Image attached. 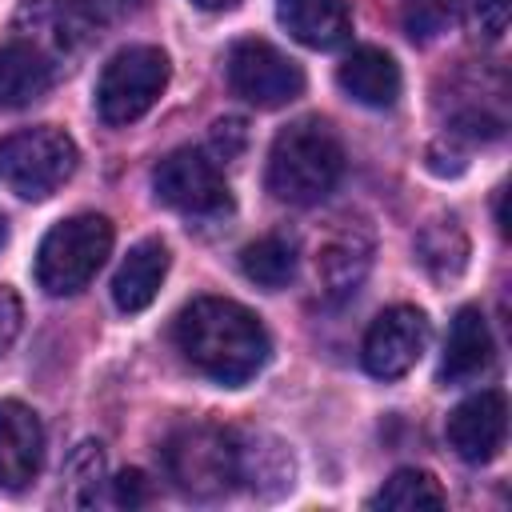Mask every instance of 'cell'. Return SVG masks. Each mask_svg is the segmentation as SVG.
<instances>
[{"mask_svg":"<svg viewBox=\"0 0 512 512\" xmlns=\"http://www.w3.org/2000/svg\"><path fill=\"white\" fill-rule=\"evenodd\" d=\"M176 344L196 372H204L224 388L248 384L268 364V352H272L256 312L224 296L192 300L176 316Z\"/></svg>","mask_w":512,"mask_h":512,"instance_id":"cell-1","label":"cell"},{"mask_svg":"<svg viewBox=\"0 0 512 512\" xmlns=\"http://www.w3.org/2000/svg\"><path fill=\"white\" fill-rule=\"evenodd\" d=\"M344 172V148L324 120L288 124L268 152V192L284 204L324 200Z\"/></svg>","mask_w":512,"mask_h":512,"instance_id":"cell-2","label":"cell"},{"mask_svg":"<svg viewBox=\"0 0 512 512\" xmlns=\"http://www.w3.org/2000/svg\"><path fill=\"white\" fill-rule=\"evenodd\" d=\"M112 252V220L100 212H80L60 220L36 252V284L48 296H72L88 288Z\"/></svg>","mask_w":512,"mask_h":512,"instance_id":"cell-3","label":"cell"},{"mask_svg":"<svg viewBox=\"0 0 512 512\" xmlns=\"http://www.w3.org/2000/svg\"><path fill=\"white\" fill-rule=\"evenodd\" d=\"M76 140L64 128L36 124L0 140V180L24 200H48L76 172Z\"/></svg>","mask_w":512,"mask_h":512,"instance_id":"cell-4","label":"cell"},{"mask_svg":"<svg viewBox=\"0 0 512 512\" xmlns=\"http://www.w3.org/2000/svg\"><path fill=\"white\" fill-rule=\"evenodd\" d=\"M164 468L180 492L216 500L232 492V484L240 480V444L224 428L192 424L164 444Z\"/></svg>","mask_w":512,"mask_h":512,"instance_id":"cell-5","label":"cell"},{"mask_svg":"<svg viewBox=\"0 0 512 512\" xmlns=\"http://www.w3.org/2000/svg\"><path fill=\"white\" fill-rule=\"evenodd\" d=\"M164 88H168V56L152 44H132L104 64L96 80V108L108 124H132L160 100Z\"/></svg>","mask_w":512,"mask_h":512,"instance_id":"cell-6","label":"cell"},{"mask_svg":"<svg viewBox=\"0 0 512 512\" xmlns=\"http://www.w3.org/2000/svg\"><path fill=\"white\" fill-rule=\"evenodd\" d=\"M152 188L168 208L184 216H224L232 204L220 164L196 148L168 152L152 172Z\"/></svg>","mask_w":512,"mask_h":512,"instance_id":"cell-7","label":"cell"},{"mask_svg":"<svg viewBox=\"0 0 512 512\" xmlns=\"http://www.w3.org/2000/svg\"><path fill=\"white\" fill-rule=\"evenodd\" d=\"M100 32V20L84 0H24L16 8V40L32 44L48 64L84 52Z\"/></svg>","mask_w":512,"mask_h":512,"instance_id":"cell-8","label":"cell"},{"mask_svg":"<svg viewBox=\"0 0 512 512\" xmlns=\"http://www.w3.org/2000/svg\"><path fill=\"white\" fill-rule=\"evenodd\" d=\"M228 84L256 108H284L300 96L304 72L268 40H236L228 52Z\"/></svg>","mask_w":512,"mask_h":512,"instance_id":"cell-9","label":"cell"},{"mask_svg":"<svg viewBox=\"0 0 512 512\" xmlns=\"http://www.w3.org/2000/svg\"><path fill=\"white\" fill-rule=\"evenodd\" d=\"M428 336H432V328H428V316L420 308H412V304L384 308L368 324V332H364L360 360H364L368 376H376V380H400L424 356Z\"/></svg>","mask_w":512,"mask_h":512,"instance_id":"cell-10","label":"cell"},{"mask_svg":"<svg viewBox=\"0 0 512 512\" xmlns=\"http://www.w3.org/2000/svg\"><path fill=\"white\" fill-rule=\"evenodd\" d=\"M504 436H508V400L496 388H484L448 412V444L468 464L496 460Z\"/></svg>","mask_w":512,"mask_h":512,"instance_id":"cell-11","label":"cell"},{"mask_svg":"<svg viewBox=\"0 0 512 512\" xmlns=\"http://www.w3.org/2000/svg\"><path fill=\"white\" fill-rule=\"evenodd\" d=\"M44 460L40 416L20 400H0V488L20 492L36 480Z\"/></svg>","mask_w":512,"mask_h":512,"instance_id":"cell-12","label":"cell"},{"mask_svg":"<svg viewBox=\"0 0 512 512\" xmlns=\"http://www.w3.org/2000/svg\"><path fill=\"white\" fill-rule=\"evenodd\" d=\"M372 264V236L360 224H336L316 248V284L328 300H344L360 288Z\"/></svg>","mask_w":512,"mask_h":512,"instance_id":"cell-13","label":"cell"},{"mask_svg":"<svg viewBox=\"0 0 512 512\" xmlns=\"http://www.w3.org/2000/svg\"><path fill=\"white\" fill-rule=\"evenodd\" d=\"M496 360V344L488 332V320L480 308H460L448 340H444V356H440V380L444 384H472L480 380Z\"/></svg>","mask_w":512,"mask_h":512,"instance_id":"cell-14","label":"cell"},{"mask_svg":"<svg viewBox=\"0 0 512 512\" xmlns=\"http://www.w3.org/2000/svg\"><path fill=\"white\" fill-rule=\"evenodd\" d=\"M168 264H172V256H168V244L160 236H148V240L132 244L128 256L120 260L116 276H112L116 308L120 312H144L156 300V292L168 276Z\"/></svg>","mask_w":512,"mask_h":512,"instance_id":"cell-15","label":"cell"},{"mask_svg":"<svg viewBox=\"0 0 512 512\" xmlns=\"http://www.w3.org/2000/svg\"><path fill=\"white\" fill-rule=\"evenodd\" d=\"M280 24L288 28L292 40L308 48H340L352 36V12L348 0H280L276 8Z\"/></svg>","mask_w":512,"mask_h":512,"instance_id":"cell-16","label":"cell"},{"mask_svg":"<svg viewBox=\"0 0 512 512\" xmlns=\"http://www.w3.org/2000/svg\"><path fill=\"white\" fill-rule=\"evenodd\" d=\"M340 88L364 108H392L400 96V68L380 48H356L336 68Z\"/></svg>","mask_w":512,"mask_h":512,"instance_id":"cell-17","label":"cell"},{"mask_svg":"<svg viewBox=\"0 0 512 512\" xmlns=\"http://www.w3.org/2000/svg\"><path fill=\"white\" fill-rule=\"evenodd\" d=\"M52 88V64L24 40L0 44V108H28Z\"/></svg>","mask_w":512,"mask_h":512,"instance_id":"cell-18","label":"cell"},{"mask_svg":"<svg viewBox=\"0 0 512 512\" xmlns=\"http://www.w3.org/2000/svg\"><path fill=\"white\" fill-rule=\"evenodd\" d=\"M416 256L436 280H456L468 264V236L456 216H436L416 232Z\"/></svg>","mask_w":512,"mask_h":512,"instance_id":"cell-19","label":"cell"},{"mask_svg":"<svg viewBox=\"0 0 512 512\" xmlns=\"http://www.w3.org/2000/svg\"><path fill=\"white\" fill-rule=\"evenodd\" d=\"M240 272L260 288H284L296 276V248L284 236H260L240 252Z\"/></svg>","mask_w":512,"mask_h":512,"instance_id":"cell-20","label":"cell"},{"mask_svg":"<svg viewBox=\"0 0 512 512\" xmlns=\"http://www.w3.org/2000/svg\"><path fill=\"white\" fill-rule=\"evenodd\" d=\"M448 496L436 484L432 472L424 468H400L384 480V488L372 496V508H400V512H420V508H444Z\"/></svg>","mask_w":512,"mask_h":512,"instance_id":"cell-21","label":"cell"},{"mask_svg":"<svg viewBox=\"0 0 512 512\" xmlns=\"http://www.w3.org/2000/svg\"><path fill=\"white\" fill-rule=\"evenodd\" d=\"M236 444H240V480H248L252 488H264L272 480L276 492L292 488V460L284 444L264 436H236Z\"/></svg>","mask_w":512,"mask_h":512,"instance_id":"cell-22","label":"cell"},{"mask_svg":"<svg viewBox=\"0 0 512 512\" xmlns=\"http://www.w3.org/2000/svg\"><path fill=\"white\" fill-rule=\"evenodd\" d=\"M400 16L412 40H436L456 16V0H400Z\"/></svg>","mask_w":512,"mask_h":512,"instance_id":"cell-23","label":"cell"},{"mask_svg":"<svg viewBox=\"0 0 512 512\" xmlns=\"http://www.w3.org/2000/svg\"><path fill=\"white\" fill-rule=\"evenodd\" d=\"M100 476H104V456H100V444H80L68 460V484L76 488V504H88L100 488Z\"/></svg>","mask_w":512,"mask_h":512,"instance_id":"cell-24","label":"cell"},{"mask_svg":"<svg viewBox=\"0 0 512 512\" xmlns=\"http://www.w3.org/2000/svg\"><path fill=\"white\" fill-rule=\"evenodd\" d=\"M508 12H512L508 0H468V8H464L468 32H472L476 40L496 44V40H504V32H508Z\"/></svg>","mask_w":512,"mask_h":512,"instance_id":"cell-25","label":"cell"},{"mask_svg":"<svg viewBox=\"0 0 512 512\" xmlns=\"http://www.w3.org/2000/svg\"><path fill=\"white\" fill-rule=\"evenodd\" d=\"M244 144H248V124H244L240 116H224V120H216L212 132H208V148H212V160H216V164L236 160V156L244 152Z\"/></svg>","mask_w":512,"mask_h":512,"instance_id":"cell-26","label":"cell"},{"mask_svg":"<svg viewBox=\"0 0 512 512\" xmlns=\"http://www.w3.org/2000/svg\"><path fill=\"white\" fill-rule=\"evenodd\" d=\"M112 496H116V504H128V508H136V504H148V496H152V488H148V480H144V472H120L116 480H112Z\"/></svg>","mask_w":512,"mask_h":512,"instance_id":"cell-27","label":"cell"},{"mask_svg":"<svg viewBox=\"0 0 512 512\" xmlns=\"http://www.w3.org/2000/svg\"><path fill=\"white\" fill-rule=\"evenodd\" d=\"M20 320H24V308H20V296L12 292V288H4L0 284V352L16 340V332H20Z\"/></svg>","mask_w":512,"mask_h":512,"instance_id":"cell-28","label":"cell"},{"mask_svg":"<svg viewBox=\"0 0 512 512\" xmlns=\"http://www.w3.org/2000/svg\"><path fill=\"white\" fill-rule=\"evenodd\" d=\"M88 8H92V16L104 24V20H112V16H120V12H128L136 0H84Z\"/></svg>","mask_w":512,"mask_h":512,"instance_id":"cell-29","label":"cell"},{"mask_svg":"<svg viewBox=\"0 0 512 512\" xmlns=\"http://www.w3.org/2000/svg\"><path fill=\"white\" fill-rule=\"evenodd\" d=\"M196 8H204V12H224V8H232V4H240V0H192Z\"/></svg>","mask_w":512,"mask_h":512,"instance_id":"cell-30","label":"cell"},{"mask_svg":"<svg viewBox=\"0 0 512 512\" xmlns=\"http://www.w3.org/2000/svg\"><path fill=\"white\" fill-rule=\"evenodd\" d=\"M4 236H8V224H4V212H0V244H4Z\"/></svg>","mask_w":512,"mask_h":512,"instance_id":"cell-31","label":"cell"}]
</instances>
